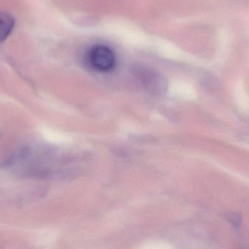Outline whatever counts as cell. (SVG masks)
<instances>
[{"mask_svg": "<svg viewBox=\"0 0 249 249\" xmlns=\"http://www.w3.org/2000/svg\"><path fill=\"white\" fill-rule=\"evenodd\" d=\"M228 221L232 224L233 226L239 227L241 222V215L238 213H231L228 217Z\"/></svg>", "mask_w": 249, "mask_h": 249, "instance_id": "obj_3", "label": "cell"}, {"mask_svg": "<svg viewBox=\"0 0 249 249\" xmlns=\"http://www.w3.org/2000/svg\"><path fill=\"white\" fill-rule=\"evenodd\" d=\"M89 63L90 65L100 72L110 71L116 62L115 54L109 47L105 45H94L89 52Z\"/></svg>", "mask_w": 249, "mask_h": 249, "instance_id": "obj_1", "label": "cell"}, {"mask_svg": "<svg viewBox=\"0 0 249 249\" xmlns=\"http://www.w3.org/2000/svg\"><path fill=\"white\" fill-rule=\"evenodd\" d=\"M14 26V19L11 15L0 11V42H4L10 36Z\"/></svg>", "mask_w": 249, "mask_h": 249, "instance_id": "obj_2", "label": "cell"}]
</instances>
